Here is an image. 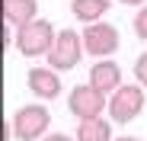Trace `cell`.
Masks as SVG:
<instances>
[{
    "label": "cell",
    "instance_id": "1",
    "mask_svg": "<svg viewBox=\"0 0 147 141\" xmlns=\"http://www.w3.org/2000/svg\"><path fill=\"white\" fill-rule=\"evenodd\" d=\"M58 32L48 19H32L26 26L16 29V52L26 55V58H38V55H48L55 45Z\"/></svg>",
    "mask_w": 147,
    "mask_h": 141
},
{
    "label": "cell",
    "instance_id": "2",
    "mask_svg": "<svg viewBox=\"0 0 147 141\" xmlns=\"http://www.w3.org/2000/svg\"><path fill=\"white\" fill-rule=\"evenodd\" d=\"M144 87L141 83H121L112 96H109V119L118 122V125H125V122H134L138 115L144 112Z\"/></svg>",
    "mask_w": 147,
    "mask_h": 141
},
{
    "label": "cell",
    "instance_id": "3",
    "mask_svg": "<svg viewBox=\"0 0 147 141\" xmlns=\"http://www.w3.org/2000/svg\"><path fill=\"white\" fill-rule=\"evenodd\" d=\"M48 125H51V112L38 103H29V106H19L16 115H13V135L19 141H38Z\"/></svg>",
    "mask_w": 147,
    "mask_h": 141
},
{
    "label": "cell",
    "instance_id": "4",
    "mask_svg": "<svg viewBox=\"0 0 147 141\" xmlns=\"http://www.w3.org/2000/svg\"><path fill=\"white\" fill-rule=\"evenodd\" d=\"M83 35H77L74 29H61L55 45H51V52H48V64H51L55 70H70V67H77L80 58H83Z\"/></svg>",
    "mask_w": 147,
    "mask_h": 141
},
{
    "label": "cell",
    "instance_id": "5",
    "mask_svg": "<svg viewBox=\"0 0 147 141\" xmlns=\"http://www.w3.org/2000/svg\"><path fill=\"white\" fill-rule=\"evenodd\" d=\"M67 109H70V115H77V119H93V115H102V109H109V96L99 93L93 83H80V87L70 90Z\"/></svg>",
    "mask_w": 147,
    "mask_h": 141
},
{
    "label": "cell",
    "instance_id": "6",
    "mask_svg": "<svg viewBox=\"0 0 147 141\" xmlns=\"http://www.w3.org/2000/svg\"><path fill=\"white\" fill-rule=\"evenodd\" d=\"M83 48L96 58H109L115 48H118V29L109 26V22H86L83 29Z\"/></svg>",
    "mask_w": 147,
    "mask_h": 141
},
{
    "label": "cell",
    "instance_id": "7",
    "mask_svg": "<svg viewBox=\"0 0 147 141\" xmlns=\"http://www.w3.org/2000/svg\"><path fill=\"white\" fill-rule=\"evenodd\" d=\"M26 83L32 90V96H38V100H58L61 96V77L51 64L48 67H32L26 74Z\"/></svg>",
    "mask_w": 147,
    "mask_h": 141
},
{
    "label": "cell",
    "instance_id": "8",
    "mask_svg": "<svg viewBox=\"0 0 147 141\" xmlns=\"http://www.w3.org/2000/svg\"><path fill=\"white\" fill-rule=\"evenodd\" d=\"M90 83L99 90V93L112 96V93L121 87V67L115 61H109V58H99V61L90 67Z\"/></svg>",
    "mask_w": 147,
    "mask_h": 141
},
{
    "label": "cell",
    "instance_id": "9",
    "mask_svg": "<svg viewBox=\"0 0 147 141\" xmlns=\"http://www.w3.org/2000/svg\"><path fill=\"white\" fill-rule=\"evenodd\" d=\"M35 10H38L35 0H3V22L19 29L35 19Z\"/></svg>",
    "mask_w": 147,
    "mask_h": 141
},
{
    "label": "cell",
    "instance_id": "10",
    "mask_svg": "<svg viewBox=\"0 0 147 141\" xmlns=\"http://www.w3.org/2000/svg\"><path fill=\"white\" fill-rule=\"evenodd\" d=\"M77 141H112V125L102 119V115L80 119V125H77Z\"/></svg>",
    "mask_w": 147,
    "mask_h": 141
},
{
    "label": "cell",
    "instance_id": "11",
    "mask_svg": "<svg viewBox=\"0 0 147 141\" xmlns=\"http://www.w3.org/2000/svg\"><path fill=\"white\" fill-rule=\"evenodd\" d=\"M70 13L80 22H99L109 13V0H70Z\"/></svg>",
    "mask_w": 147,
    "mask_h": 141
},
{
    "label": "cell",
    "instance_id": "12",
    "mask_svg": "<svg viewBox=\"0 0 147 141\" xmlns=\"http://www.w3.org/2000/svg\"><path fill=\"white\" fill-rule=\"evenodd\" d=\"M134 35L147 42V3H144V7L134 13Z\"/></svg>",
    "mask_w": 147,
    "mask_h": 141
},
{
    "label": "cell",
    "instance_id": "13",
    "mask_svg": "<svg viewBox=\"0 0 147 141\" xmlns=\"http://www.w3.org/2000/svg\"><path fill=\"white\" fill-rule=\"evenodd\" d=\"M134 77H138V83H141V87H147V52L134 61Z\"/></svg>",
    "mask_w": 147,
    "mask_h": 141
},
{
    "label": "cell",
    "instance_id": "14",
    "mask_svg": "<svg viewBox=\"0 0 147 141\" xmlns=\"http://www.w3.org/2000/svg\"><path fill=\"white\" fill-rule=\"evenodd\" d=\"M42 141H77V138H67V135H48V138H42Z\"/></svg>",
    "mask_w": 147,
    "mask_h": 141
},
{
    "label": "cell",
    "instance_id": "15",
    "mask_svg": "<svg viewBox=\"0 0 147 141\" xmlns=\"http://www.w3.org/2000/svg\"><path fill=\"white\" fill-rule=\"evenodd\" d=\"M118 3H128V7H144V0H118Z\"/></svg>",
    "mask_w": 147,
    "mask_h": 141
},
{
    "label": "cell",
    "instance_id": "16",
    "mask_svg": "<svg viewBox=\"0 0 147 141\" xmlns=\"http://www.w3.org/2000/svg\"><path fill=\"white\" fill-rule=\"evenodd\" d=\"M115 141H141V138H134V135H121V138H115Z\"/></svg>",
    "mask_w": 147,
    "mask_h": 141
}]
</instances>
